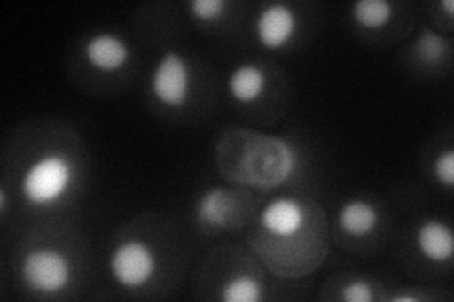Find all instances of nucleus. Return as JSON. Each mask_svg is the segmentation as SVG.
<instances>
[{"mask_svg":"<svg viewBox=\"0 0 454 302\" xmlns=\"http://www.w3.org/2000/svg\"><path fill=\"white\" fill-rule=\"evenodd\" d=\"M158 268L153 250L142 240H125L110 255L112 276L127 290L146 285Z\"/></svg>","mask_w":454,"mask_h":302,"instance_id":"obj_5","label":"nucleus"},{"mask_svg":"<svg viewBox=\"0 0 454 302\" xmlns=\"http://www.w3.org/2000/svg\"><path fill=\"white\" fill-rule=\"evenodd\" d=\"M340 298L347 302H372L373 300V290L372 285L364 280H352L343 287Z\"/></svg>","mask_w":454,"mask_h":302,"instance_id":"obj_18","label":"nucleus"},{"mask_svg":"<svg viewBox=\"0 0 454 302\" xmlns=\"http://www.w3.org/2000/svg\"><path fill=\"white\" fill-rule=\"evenodd\" d=\"M449 51V42L445 36L434 33L432 28H422L415 42L417 59L426 66H435L445 61Z\"/></svg>","mask_w":454,"mask_h":302,"instance_id":"obj_14","label":"nucleus"},{"mask_svg":"<svg viewBox=\"0 0 454 302\" xmlns=\"http://www.w3.org/2000/svg\"><path fill=\"white\" fill-rule=\"evenodd\" d=\"M434 174L445 187L454 185V150H447L435 159Z\"/></svg>","mask_w":454,"mask_h":302,"instance_id":"obj_17","label":"nucleus"},{"mask_svg":"<svg viewBox=\"0 0 454 302\" xmlns=\"http://www.w3.org/2000/svg\"><path fill=\"white\" fill-rule=\"evenodd\" d=\"M6 210H8V195H6V190L3 187V190H0V213H6Z\"/></svg>","mask_w":454,"mask_h":302,"instance_id":"obj_20","label":"nucleus"},{"mask_svg":"<svg viewBox=\"0 0 454 302\" xmlns=\"http://www.w3.org/2000/svg\"><path fill=\"white\" fill-rule=\"evenodd\" d=\"M216 165L220 174L233 183L277 190L294 176L297 153L280 136L230 128L216 142Z\"/></svg>","mask_w":454,"mask_h":302,"instance_id":"obj_2","label":"nucleus"},{"mask_svg":"<svg viewBox=\"0 0 454 302\" xmlns=\"http://www.w3.org/2000/svg\"><path fill=\"white\" fill-rule=\"evenodd\" d=\"M252 246L280 278L312 275L328 252L322 210L290 197L271 200L260 213Z\"/></svg>","mask_w":454,"mask_h":302,"instance_id":"obj_1","label":"nucleus"},{"mask_svg":"<svg viewBox=\"0 0 454 302\" xmlns=\"http://www.w3.org/2000/svg\"><path fill=\"white\" fill-rule=\"evenodd\" d=\"M21 278L28 290L42 295L61 293L73 280L68 257L51 248L31 250L21 263Z\"/></svg>","mask_w":454,"mask_h":302,"instance_id":"obj_4","label":"nucleus"},{"mask_svg":"<svg viewBox=\"0 0 454 302\" xmlns=\"http://www.w3.org/2000/svg\"><path fill=\"white\" fill-rule=\"evenodd\" d=\"M83 51L88 63L101 72H116L131 59L129 44L123 38L110 33L95 35L85 44Z\"/></svg>","mask_w":454,"mask_h":302,"instance_id":"obj_9","label":"nucleus"},{"mask_svg":"<svg viewBox=\"0 0 454 302\" xmlns=\"http://www.w3.org/2000/svg\"><path fill=\"white\" fill-rule=\"evenodd\" d=\"M297 33V16L286 4H271L255 19V35L267 50L288 46Z\"/></svg>","mask_w":454,"mask_h":302,"instance_id":"obj_7","label":"nucleus"},{"mask_svg":"<svg viewBox=\"0 0 454 302\" xmlns=\"http://www.w3.org/2000/svg\"><path fill=\"white\" fill-rule=\"evenodd\" d=\"M73 163L63 153H48L27 168L21 191L35 206H50L63 198L73 183Z\"/></svg>","mask_w":454,"mask_h":302,"instance_id":"obj_3","label":"nucleus"},{"mask_svg":"<svg viewBox=\"0 0 454 302\" xmlns=\"http://www.w3.org/2000/svg\"><path fill=\"white\" fill-rule=\"evenodd\" d=\"M227 89L237 103L252 105L263 97L267 89V74L258 65H240L231 72Z\"/></svg>","mask_w":454,"mask_h":302,"instance_id":"obj_11","label":"nucleus"},{"mask_svg":"<svg viewBox=\"0 0 454 302\" xmlns=\"http://www.w3.org/2000/svg\"><path fill=\"white\" fill-rule=\"evenodd\" d=\"M263 298V285L252 276H237L227 282L222 290L225 302H260Z\"/></svg>","mask_w":454,"mask_h":302,"instance_id":"obj_15","label":"nucleus"},{"mask_svg":"<svg viewBox=\"0 0 454 302\" xmlns=\"http://www.w3.org/2000/svg\"><path fill=\"white\" fill-rule=\"evenodd\" d=\"M192 74L186 59L176 51H167L152 74V93L161 105L180 108L188 103Z\"/></svg>","mask_w":454,"mask_h":302,"instance_id":"obj_6","label":"nucleus"},{"mask_svg":"<svg viewBox=\"0 0 454 302\" xmlns=\"http://www.w3.org/2000/svg\"><path fill=\"white\" fill-rule=\"evenodd\" d=\"M417 248L432 263H449L454 255V235L450 227L439 220L424 221L417 231Z\"/></svg>","mask_w":454,"mask_h":302,"instance_id":"obj_10","label":"nucleus"},{"mask_svg":"<svg viewBox=\"0 0 454 302\" xmlns=\"http://www.w3.org/2000/svg\"><path fill=\"white\" fill-rule=\"evenodd\" d=\"M420 300V297H417V295H395V297H392V302H419Z\"/></svg>","mask_w":454,"mask_h":302,"instance_id":"obj_19","label":"nucleus"},{"mask_svg":"<svg viewBox=\"0 0 454 302\" xmlns=\"http://www.w3.org/2000/svg\"><path fill=\"white\" fill-rule=\"evenodd\" d=\"M239 200L240 195L227 190V187H212V190L199 198L195 208L197 221L205 227H231L240 215Z\"/></svg>","mask_w":454,"mask_h":302,"instance_id":"obj_8","label":"nucleus"},{"mask_svg":"<svg viewBox=\"0 0 454 302\" xmlns=\"http://www.w3.org/2000/svg\"><path fill=\"white\" fill-rule=\"evenodd\" d=\"M392 13L388 0H358L352 4V19L362 28H382L390 23Z\"/></svg>","mask_w":454,"mask_h":302,"instance_id":"obj_13","label":"nucleus"},{"mask_svg":"<svg viewBox=\"0 0 454 302\" xmlns=\"http://www.w3.org/2000/svg\"><path fill=\"white\" fill-rule=\"evenodd\" d=\"M442 6L447 10L449 16H452V12H454V3H452V0H442Z\"/></svg>","mask_w":454,"mask_h":302,"instance_id":"obj_21","label":"nucleus"},{"mask_svg":"<svg viewBox=\"0 0 454 302\" xmlns=\"http://www.w3.org/2000/svg\"><path fill=\"white\" fill-rule=\"evenodd\" d=\"M227 6L230 4H227L225 0H192L190 12L197 21L212 23V21H218L223 16Z\"/></svg>","mask_w":454,"mask_h":302,"instance_id":"obj_16","label":"nucleus"},{"mask_svg":"<svg viewBox=\"0 0 454 302\" xmlns=\"http://www.w3.org/2000/svg\"><path fill=\"white\" fill-rule=\"evenodd\" d=\"M379 223V212L367 200L356 198L343 205L339 212V227L354 238L372 235Z\"/></svg>","mask_w":454,"mask_h":302,"instance_id":"obj_12","label":"nucleus"}]
</instances>
